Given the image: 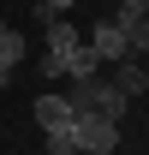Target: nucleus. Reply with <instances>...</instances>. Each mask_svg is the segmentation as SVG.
I'll return each mask as SVG.
<instances>
[{
    "mask_svg": "<svg viewBox=\"0 0 149 155\" xmlns=\"http://www.w3.org/2000/svg\"><path fill=\"white\" fill-rule=\"evenodd\" d=\"M66 101H72L78 114H101V119H113V125H119V119H125V107H131V101L113 90L108 78H72Z\"/></svg>",
    "mask_w": 149,
    "mask_h": 155,
    "instance_id": "nucleus-1",
    "label": "nucleus"
},
{
    "mask_svg": "<svg viewBox=\"0 0 149 155\" xmlns=\"http://www.w3.org/2000/svg\"><path fill=\"white\" fill-rule=\"evenodd\" d=\"M72 119H78V107L66 96H36V125L48 131V149H72Z\"/></svg>",
    "mask_w": 149,
    "mask_h": 155,
    "instance_id": "nucleus-2",
    "label": "nucleus"
},
{
    "mask_svg": "<svg viewBox=\"0 0 149 155\" xmlns=\"http://www.w3.org/2000/svg\"><path fill=\"white\" fill-rule=\"evenodd\" d=\"M72 149L78 155H113L119 149V125L101 119V114H78L72 119Z\"/></svg>",
    "mask_w": 149,
    "mask_h": 155,
    "instance_id": "nucleus-3",
    "label": "nucleus"
},
{
    "mask_svg": "<svg viewBox=\"0 0 149 155\" xmlns=\"http://www.w3.org/2000/svg\"><path fill=\"white\" fill-rule=\"evenodd\" d=\"M84 48H90L101 66H119V60H131V42H125V30L113 18H101V24H90V36H84Z\"/></svg>",
    "mask_w": 149,
    "mask_h": 155,
    "instance_id": "nucleus-4",
    "label": "nucleus"
},
{
    "mask_svg": "<svg viewBox=\"0 0 149 155\" xmlns=\"http://www.w3.org/2000/svg\"><path fill=\"white\" fill-rule=\"evenodd\" d=\"M24 54H30V42H24V30H0V90L12 84V72L24 66Z\"/></svg>",
    "mask_w": 149,
    "mask_h": 155,
    "instance_id": "nucleus-5",
    "label": "nucleus"
},
{
    "mask_svg": "<svg viewBox=\"0 0 149 155\" xmlns=\"http://www.w3.org/2000/svg\"><path fill=\"white\" fill-rule=\"evenodd\" d=\"M78 48H84V30H78V24H66V18H48V54H78Z\"/></svg>",
    "mask_w": 149,
    "mask_h": 155,
    "instance_id": "nucleus-6",
    "label": "nucleus"
},
{
    "mask_svg": "<svg viewBox=\"0 0 149 155\" xmlns=\"http://www.w3.org/2000/svg\"><path fill=\"white\" fill-rule=\"evenodd\" d=\"M108 84H113V90H119L125 101H137V96H143V60H119Z\"/></svg>",
    "mask_w": 149,
    "mask_h": 155,
    "instance_id": "nucleus-7",
    "label": "nucleus"
},
{
    "mask_svg": "<svg viewBox=\"0 0 149 155\" xmlns=\"http://www.w3.org/2000/svg\"><path fill=\"white\" fill-rule=\"evenodd\" d=\"M66 78H101V60L90 48H78V54H66Z\"/></svg>",
    "mask_w": 149,
    "mask_h": 155,
    "instance_id": "nucleus-8",
    "label": "nucleus"
},
{
    "mask_svg": "<svg viewBox=\"0 0 149 155\" xmlns=\"http://www.w3.org/2000/svg\"><path fill=\"white\" fill-rule=\"evenodd\" d=\"M125 42H131V60H143V54H149V0H143V18H137V30H131Z\"/></svg>",
    "mask_w": 149,
    "mask_h": 155,
    "instance_id": "nucleus-9",
    "label": "nucleus"
},
{
    "mask_svg": "<svg viewBox=\"0 0 149 155\" xmlns=\"http://www.w3.org/2000/svg\"><path fill=\"white\" fill-rule=\"evenodd\" d=\"M36 72H42V78H66V60H60V54H48V48H42V60H36Z\"/></svg>",
    "mask_w": 149,
    "mask_h": 155,
    "instance_id": "nucleus-10",
    "label": "nucleus"
},
{
    "mask_svg": "<svg viewBox=\"0 0 149 155\" xmlns=\"http://www.w3.org/2000/svg\"><path fill=\"white\" fill-rule=\"evenodd\" d=\"M42 6H48V18H66V12H72L78 0H42Z\"/></svg>",
    "mask_w": 149,
    "mask_h": 155,
    "instance_id": "nucleus-11",
    "label": "nucleus"
},
{
    "mask_svg": "<svg viewBox=\"0 0 149 155\" xmlns=\"http://www.w3.org/2000/svg\"><path fill=\"white\" fill-rule=\"evenodd\" d=\"M143 96H149V60H143Z\"/></svg>",
    "mask_w": 149,
    "mask_h": 155,
    "instance_id": "nucleus-12",
    "label": "nucleus"
},
{
    "mask_svg": "<svg viewBox=\"0 0 149 155\" xmlns=\"http://www.w3.org/2000/svg\"><path fill=\"white\" fill-rule=\"evenodd\" d=\"M48 155H78V149H48Z\"/></svg>",
    "mask_w": 149,
    "mask_h": 155,
    "instance_id": "nucleus-13",
    "label": "nucleus"
},
{
    "mask_svg": "<svg viewBox=\"0 0 149 155\" xmlns=\"http://www.w3.org/2000/svg\"><path fill=\"white\" fill-rule=\"evenodd\" d=\"M125 6H143V0H125Z\"/></svg>",
    "mask_w": 149,
    "mask_h": 155,
    "instance_id": "nucleus-14",
    "label": "nucleus"
},
{
    "mask_svg": "<svg viewBox=\"0 0 149 155\" xmlns=\"http://www.w3.org/2000/svg\"><path fill=\"white\" fill-rule=\"evenodd\" d=\"M0 30H6V18H0Z\"/></svg>",
    "mask_w": 149,
    "mask_h": 155,
    "instance_id": "nucleus-15",
    "label": "nucleus"
}]
</instances>
